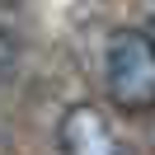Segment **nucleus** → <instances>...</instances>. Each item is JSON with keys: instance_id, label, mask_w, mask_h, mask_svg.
<instances>
[{"instance_id": "1", "label": "nucleus", "mask_w": 155, "mask_h": 155, "mask_svg": "<svg viewBox=\"0 0 155 155\" xmlns=\"http://www.w3.org/2000/svg\"><path fill=\"white\" fill-rule=\"evenodd\" d=\"M108 99L122 113L155 108V33L150 28H117L104 52Z\"/></svg>"}, {"instance_id": "5", "label": "nucleus", "mask_w": 155, "mask_h": 155, "mask_svg": "<svg viewBox=\"0 0 155 155\" xmlns=\"http://www.w3.org/2000/svg\"><path fill=\"white\" fill-rule=\"evenodd\" d=\"M150 136H155V132H150Z\"/></svg>"}, {"instance_id": "4", "label": "nucleus", "mask_w": 155, "mask_h": 155, "mask_svg": "<svg viewBox=\"0 0 155 155\" xmlns=\"http://www.w3.org/2000/svg\"><path fill=\"white\" fill-rule=\"evenodd\" d=\"M150 33H155V24H150Z\"/></svg>"}, {"instance_id": "3", "label": "nucleus", "mask_w": 155, "mask_h": 155, "mask_svg": "<svg viewBox=\"0 0 155 155\" xmlns=\"http://www.w3.org/2000/svg\"><path fill=\"white\" fill-rule=\"evenodd\" d=\"M5 61H10V38L0 33V66H5Z\"/></svg>"}, {"instance_id": "2", "label": "nucleus", "mask_w": 155, "mask_h": 155, "mask_svg": "<svg viewBox=\"0 0 155 155\" xmlns=\"http://www.w3.org/2000/svg\"><path fill=\"white\" fill-rule=\"evenodd\" d=\"M57 141H61V155H122L117 132H113V122L104 117L99 104L66 108V117L57 127Z\"/></svg>"}]
</instances>
